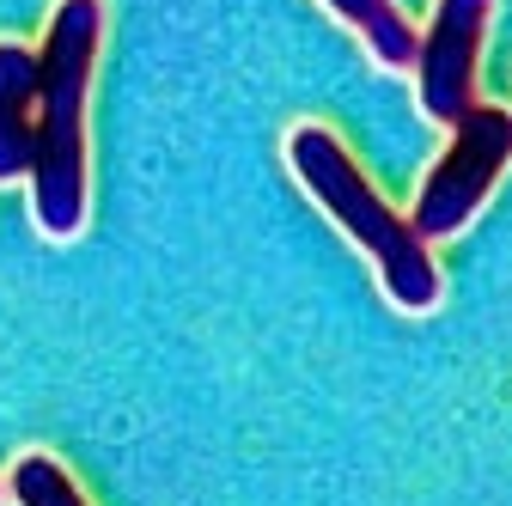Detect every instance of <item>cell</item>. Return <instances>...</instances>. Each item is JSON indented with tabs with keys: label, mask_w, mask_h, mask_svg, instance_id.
Returning a JSON list of instances; mask_svg holds the SVG:
<instances>
[{
	"label": "cell",
	"mask_w": 512,
	"mask_h": 506,
	"mask_svg": "<svg viewBox=\"0 0 512 506\" xmlns=\"http://www.w3.org/2000/svg\"><path fill=\"white\" fill-rule=\"evenodd\" d=\"M0 488L13 494V506H92L86 488L61 470V458H49V452H19Z\"/></svg>",
	"instance_id": "7"
},
{
	"label": "cell",
	"mask_w": 512,
	"mask_h": 506,
	"mask_svg": "<svg viewBox=\"0 0 512 506\" xmlns=\"http://www.w3.org/2000/svg\"><path fill=\"white\" fill-rule=\"evenodd\" d=\"M488 13H494V0H433V25L409 61L427 116L452 122L476 98V61L488 43Z\"/></svg>",
	"instance_id": "4"
},
{
	"label": "cell",
	"mask_w": 512,
	"mask_h": 506,
	"mask_svg": "<svg viewBox=\"0 0 512 506\" xmlns=\"http://www.w3.org/2000/svg\"><path fill=\"white\" fill-rule=\"evenodd\" d=\"M324 7L354 25V37L372 49L378 68H409V61H415V43H421V37H415V25L403 19L397 0H324Z\"/></svg>",
	"instance_id": "6"
},
{
	"label": "cell",
	"mask_w": 512,
	"mask_h": 506,
	"mask_svg": "<svg viewBox=\"0 0 512 506\" xmlns=\"http://www.w3.org/2000/svg\"><path fill=\"white\" fill-rule=\"evenodd\" d=\"M104 49V0H55L37 49V159H31V220L49 244H74L92 214V74Z\"/></svg>",
	"instance_id": "1"
},
{
	"label": "cell",
	"mask_w": 512,
	"mask_h": 506,
	"mask_svg": "<svg viewBox=\"0 0 512 506\" xmlns=\"http://www.w3.org/2000/svg\"><path fill=\"white\" fill-rule=\"evenodd\" d=\"M445 129H452V141H445L439 165L427 171L421 196H415V208H409V226H415L427 244L458 238V232L482 214V202L494 196V183H500L506 165H512V110H506V104L470 98L452 122H445Z\"/></svg>",
	"instance_id": "3"
},
{
	"label": "cell",
	"mask_w": 512,
	"mask_h": 506,
	"mask_svg": "<svg viewBox=\"0 0 512 506\" xmlns=\"http://www.w3.org/2000/svg\"><path fill=\"white\" fill-rule=\"evenodd\" d=\"M287 165H293V177L305 183V196L324 208V214L348 232V244L378 269V287H384V299H391L397 311L421 318V311L439 305L445 275H439V263H433L427 238L409 226V214H397V208L372 189L366 165L348 153V141L330 129V122H299V129L287 135Z\"/></svg>",
	"instance_id": "2"
},
{
	"label": "cell",
	"mask_w": 512,
	"mask_h": 506,
	"mask_svg": "<svg viewBox=\"0 0 512 506\" xmlns=\"http://www.w3.org/2000/svg\"><path fill=\"white\" fill-rule=\"evenodd\" d=\"M37 49L0 37V183H25L37 159Z\"/></svg>",
	"instance_id": "5"
}]
</instances>
